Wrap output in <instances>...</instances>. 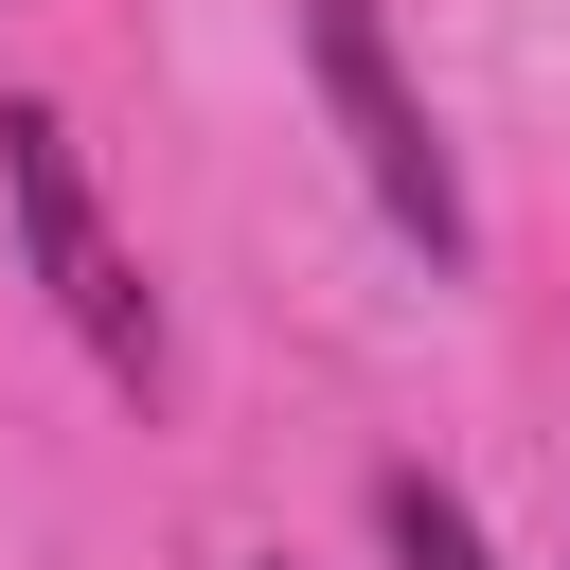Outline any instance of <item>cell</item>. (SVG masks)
Instances as JSON below:
<instances>
[{
	"label": "cell",
	"instance_id": "6da1fadb",
	"mask_svg": "<svg viewBox=\"0 0 570 570\" xmlns=\"http://www.w3.org/2000/svg\"><path fill=\"white\" fill-rule=\"evenodd\" d=\"M0 214H18V267H36V303L89 338V374H107V392H160V285H142V249L107 232L71 107H36V89L0 107Z\"/></svg>",
	"mask_w": 570,
	"mask_h": 570
},
{
	"label": "cell",
	"instance_id": "7a4b0ae2",
	"mask_svg": "<svg viewBox=\"0 0 570 570\" xmlns=\"http://www.w3.org/2000/svg\"><path fill=\"white\" fill-rule=\"evenodd\" d=\"M285 18H303V71H321V107H338V142H356L374 214H392L428 267H463V160H445L428 89L392 71V0H285Z\"/></svg>",
	"mask_w": 570,
	"mask_h": 570
},
{
	"label": "cell",
	"instance_id": "3957f363",
	"mask_svg": "<svg viewBox=\"0 0 570 570\" xmlns=\"http://www.w3.org/2000/svg\"><path fill=\"white\" fill-rule=\"evenodd\" d=\"M374 552L392 570H499V534L463 517V481H428V463H392L374 481Z\"/></svg>",
	"mask_w": 570,
	"mask_h": 570
},
{
	"label": "cell",
	"instance_id": "277c9868",
	"mask_svg": "<svg viewBox=\"0 0 570 570\" xmlns=\"http://www.w3.org/2000/svg\"><path fill=\"white\" fill-rule=\"evenodd\" d=\"M232 570H303V552H232Z\"/></svg>",
	"mask_w": 570,
	"mask_h": 570
}]
</instances>
